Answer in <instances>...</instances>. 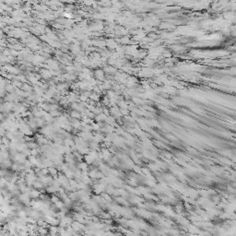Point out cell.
I'll return each mask as SVG.
<instances>
[{"label":"cell","instance_id":"1","mask_svg":"<svg viewBox=\"0 0 236 236\" xmlns=\"http://www.w3.org/2000/svg\"><path fill=\"white\" fill-rule=\"evenodd\" d=\"M17 88H15L11 83H7L6 86H5V91L7 93H14L16 91Z\"/></svg>","mask_w":236,"mask_h":236},{"label":"cell","instance_id":"2","mask_svg":"<svg viewBox=\"0 0 236 236\" xmlns=\"http://www.w3.org/2000/svg\"><path fill=\"white\" fill-rule=\"evenodd\" d=\"M8 180L5 177H0V190L4 189V188H6L7 186H8Z\"/></svg>","mask_w":236,"mask_h":236},{"label":"cell","instance_id":"3","mask_svg":"<svg viewBox=\"0 0 236 236\" xmlns=\"http://www.w3.org/2000/svg\"><path fill=\"white\" fill-rule=\"evenodd\" d=\"M21 89H23V91H31V88L28 84L24 83V84H22Z\"/></svg>","mask_w":236,"mask_h":236},{"label":"cell","instance_id":"4","mask_svg":"<svg viewBox=\"0 0 236 236\" xmlns=\"http://www.w3.org/2000/svg\"><path fill=\"white\" fill-rule=\"evenodd\" d=\"M6 130H5L3 127L0 126V139H1L2 138H4L5 136H6Z\"/></svg>","mask_w":236,"mask_h":236},{"label":"cell","instance_id":"5","mask_svg":"<svg viewBox=\"0 0 236 236\" xmlns=\"http://www.w3.org/2000/svg\"><path fill=\"white\" fill-rule=\"evenodd\" d=\"M31 195V196H33V197H37V196H39V193L37 192V191H32Z\"/></svg>","mask_w":236,"mask_h":236},{"label":"cell","instance_id":"6","mask_svg":"<svg viewBox=\"0 0 236 236\" xmlns=\"http://www.w3.org/2000/svg\"><path fill=\"white\" fill-rule=\"evenodd\" d=\"M4 120H5V116H4V114H3V113H1V112H0V123H1V122H3Z\"/></svg>","mask_w":236,"mask_h":236}]
</instances>
